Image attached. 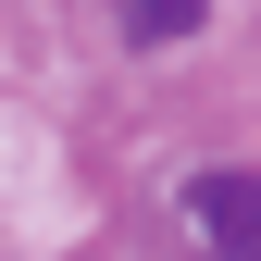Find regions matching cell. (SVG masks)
<instances>
[{"instance_id":"obj_1","label":"cell","mask_w":261,"mask_h":261,"mask_svg":"<svg viewBox=\"0 0 261 261\" xmlns=\"http://www.w3.org/2000/svg\"><path fill=\"white\" fill-rule=\"evenodd\" d=\"M187 237H199V261H261V174H199Z\"/></svg>"},{"instance_id":"obj_2","label":"cell","mask_w":261,"mask_h":261,"mask_svg":"<svg viewBox=\"0 0 261 261\" xmlns=\"http://www.w3.org/2000/svg\"><path fill=\"white\" fill-rule=\"evenodd\" d=\"M124 25H137L149 50H174V38H199V0H124Z\"/></svg>"}]
</instances>
